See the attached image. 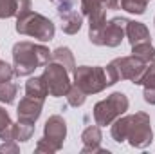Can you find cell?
Returning <instances> with one entry per match:
<instances>
[{
	"label": "cell",
	"mask_w": 155,
	"mask_h": 154,
	"mask_svg": "<svg viewBox=\"0 0 155 154\" xmlns=\"http://www.w3.org/2000/svg\"><path fill=\"white\" fill-rule=\"evenodd\" d=\"M31 11V0H16V18Z\"/></svg>",
	"instance_id": "cb8c5ba5"
},
{
	"label": "cell",
	"mask_w": 155,
	"mask_h": 154,
	"mask_svg": "<svg viewBox=\"0 0 155 154\" xmlns=\"http://www.w3.org/2000/svg\"><path fill=\"white\" fill-rule=\"evenodd\" d=\"M126 37H128V40H130L132 45H135V44L150 42V31L146 29L144 24L135 22V20H134V22L128 20V26H126Z\"/></svg>",
	"instance_id": "5bb4252c"
},
{
	"label": "cell",
	"mask_w": 155,
	"mask_h": 154,
	"mask_svg": "<svg viewBox=\"0 0 155 154\" xmlns=\"http://www.w3.org/2000/svg\"><path fill=\"white\" fill-rule=\"evenodd\" d=\"M16 93H18V85L16 83H13L11 80L9 82H0V102L13 103L15 98H16Z\"/></svg>",
	"instance_id": "ac0fdd59"
},
{
	"label": "cell",
	"mask_w": 155,
	"mask_h": 154,
	"mask_svg": "<svg viewBox=\"0 0 155 154\" xmlns=\"http://www.w3.org/2000/svg\"><path fill=\"white\" fill-rule=\"evenodd\" d=\"M67 100H69V105H72V107H79V105L85 103L87 94H85L79 87L71 85V89H69V93H67Z\"/></svg>",
	"instance_id": "44dd1931"
},
{
	"label": "cell",
	"mask_w": 155,
	"mask_h": 154,
	"mask_svg": "<svg viewBox=\"0 0 155 154\" xmlns=\"http://www.w3.org/2000/svg\"><path fill=\"white\" fill-rule=\"evenodd\" d=\"M51 60H52V62L61 64L63 67H67V71H69V73H74V69H76L74 56H72V53H71V49H69V47H58V49H54V51H52V54H51Z\"/></svg>",
	"instance_id": "2e32d148"
},
{
	"label": "cell",
	"mask_w": 155,
	"mask_h": 154,
	"mask_svg": "<svg viewBox=\"0 0 155 154\" xmlns=\"http://www.w3.org/2000/svg\"><path fill=\"white\" fill-rule=\"evenodd\" d=\"M146 62L139 60L137 56H123V58H116L107 65V76H108V83L114 85L119 80H130L135 85H141L143 75L146 71Z\"/></svg>",
	"instance_id": "3957f363"
},
{
	"label": "cell",
	"mask_w": 155,
	"mask_h": 154,
	"mask_svg": "<svg viewBox=\"0 0 155 154\" xmlns=\"http://www.w3.org/2000/svg\"><path fill=\"white\" fill-rule=\"evenodd\" d=\"M153 24H155V20H153Z\"/></svg>",
	"instance_id": "f1b7e54d"
},
{
	"label": "cell",
	"mask_w": 155,
	"mask_h": 154,
	"mask_svg": "<svg viewBox=\"0 0 155 154\" xmlns=\"http://www.w3.org/2000/svg\"><path fill=\"white\" fill-rule=\"evenodd\" d=\"M141 85H144V100L155 105V60L146 65V71L143 75Z\"/></svg>",
	"instance_id": "4fadbf2b"
},
{
	"label": "cell",
	"mask_w": 155,
	"mask_h": 154,
	"mask_svg": "<svg viewBox=\"0 0 155 154\" xmlns=\"http://www.w3.org/2000/svg\"><path fill=\"white\" fill-rule=\"evenodd\" d=\"M69 71L67 67H63L61 64L58 62H52L45 65V71H43V82L49 89V94L51 96H67L69 89H71V78H69Z\"/></svg>",
	"instance_id": "ba28073f"
},
{
	"label": "cell",
	"mask_w": 155,
	"mask_h": 154,
	"mask_svg": "<svg viewBox=\"0 0 155 154\" xmlns=\"http://www.w3.org/2000/svg\"><path fill=\"white\" fill-rule=\"evenodd\" d=\"M83 140V152H105L99 143H101V131L99 125H90L83 131L81 134Z\"/></svg>",
	"instance_id": "7c38bea8"
},
{
	"label": "cell",
	"mask_w": 155,
	"mask_h": 154,
	"mask_svg": "<svg viewBox=\"0 0 155 154\" xmlns=\"http://www.w3.org/2000/svg\"><path fill=\"white\" fill-rule=\"evenodd\" d=\"M74 85L79 87L85 94H94L108 87V76L107 69L103 67H90V65H81L74 69Z\"/></svg>",
	"instance_id": "8992f818"
},
{
	"label": "cell",
	"mask_w": 155,
	"mask_h": 154,
	"mask_svg": "<svg viewBox=\"0 0 155 154\" xmlns=\"http://www.w3.org/2000/svg\"><path fill=\"white\" fill-rule=\"evenodd\" d=\"M126 26H128V20L121 18V16H116L110 22H107L105 27H103V33H101L99 45L117 47L121 44V40L126 37Z\"/></svg>",
	"instance_id": "9c48e42d"
},
{
	"label": "cell",
	"mask_w": 155,
	"mask_h": 154,
	"mask_svg": "<svg viewBox=\"0 0 155 154\" xmlns=\"http://www.w3.org/2000/svg\"><path fill=\"white\" fill-rule=\"evenodd\" d=\"M13 76H15V69L9 64L0 60V82H9Z\"/></svg>",
	"instance_id": "603a6c76"
},
{
	"label": "cell",
	"mask_w": 155,
	"mask_h": 154,
	"mask_svg": "<svg viewBox=\"0 0 155 154\" xmlns=\"http://www.w3.org/2000/svg\"><path fill=\"white\" fill-rule=\"evenodd\" d=\"M99 9H107V0H81V13L85 16H90Z\"/></svg>",
	"instance_id": "ffe728a7"
},
{
	"label": "cell",
	"mask_w": 155,
	"mask_h": 154,
	"mask_svg": "<svg viewBox=\"0 0 155 154\" xmlns=\"http://www.w3.org/2000/svg\"><path fill=\"white\" fill-rule=\"evenodd\" d=\"M128 111V98L123 93H114L110 94L107 100H101L96 103L94 107V120L96 125L103 127V125H110L112 121H116L121 114H124Z\"/></svg>",
	"instance_id": "5b68a950"
},
{
	"label": "cell",
	"mask_w": 155,
	"mask_h": 154,
	"mask_svg": "<svg viewBox=\"0 0 155 154\" xmlns=\"http://www.w3.org/2000/svg\"><path fill=\"white\" fill-rule=\"evenodd\" d=\"M16 16V0H0V18Z\"/></svg>",
	"instance_id": "7402d4cb"
},
{
	"label": "cell",
	"mask_w": 155,
	"mask_h": 154,
	"mask_svg": "<svg viewBox=\"0 0 155 154\" xmlns=\"http://www.w3.org/2000/svg\"><path fill=\"white\" fill-rule=\"evenodd\" d=\"M58 15L61 18V29L67 35H74L81 29L83 16L74 9V0H63L58 4Z\"/></svg>",
	"instance_id": "30bf717a"
},
{
	"label": "cell",
	"mask_w": 155,
	"mask_h": 154,
	"mask_svg": "<svg viewBox=\"0 0 155 154\" xmlns=\"http://www.w3.org/2000/svg\"><path fill=\"white\" fill-rule=\"evenodd\" d=\"M132 54L137 56L139 60L150 64L152 60H155V47L150 42H143V44H135L132 45Z\"/></svg>",
	"instance_id": "e0dca14e"
},
{
	"label": "cell",
	"mask_w": 155,
	"mask_h": 154,
	"mask_svg": "<svg viewBox=\"0 0 155 154\" xmlns=\"http://www.w3.org/2000/svg\"><path fill=\"white\" fill-rule=\"evenodd\" d=\"M11 123H13V121H11L9 114H7V111L0 107V134H2V132H4L9 125H11Z\"/></svg>",
	"instance_id": "d4e9b609"
},
{
	"label": "cell",
	"mask_w": 155,
	"mask_h": 154,
	"mask_svg": "<svg viewBox=\"0 0 155 154\" xmlns=\"http://www.w3.org/2000/svg\"><path fill=\"white\" fill-rule=\"evenodd\" d=\"M16 31L20 35H27V37H35V38L41 40V42H47V40L54 38V24L45 18L43 15L40 13H33V11H27L25 15L18 16L16 20Z\"/></svg>",
	"instance_id": "277c9868"
},
{
	"label": "cell",
	"mask_w": 155,
	"mask_h": 154,
	"mask_svg": "<svg viewBox=\"0 0 155 154\" xmlns=\"http://www.w3.org/2000/svg\"><path fill=\"white\" fill-rule=\"evenodd\" d=\"M152 127L150 118L144 113H137L132 116H119L112 125V138L123 143L124 140H130L132 147L144 149L152 143Z\"/></svg>",
	"instance_id": "6da1fadb"
},
{
	"label": "cell",
	"mask_w": 155,
	"mask_h": 154,
	"mask_svg": "<svg viewBox=\"0 0 155 154\" xmlns=\"http://www.w3.org/2000/svg\"><path fill=\"white\" fill-rule=\"evenodd\" d=\"M51 2H54V4L58 5V4H60V2H63V0H51Z\"/></svg>",
	"instance_id": "83f0119b"
},
{
	"label": "cell",
	"mask_w": 155,
	"mask_h": 154,
	"mask_svg": "<svg viewBox=\"0 0 155 154\" xmlns=\"http://www.w3.org/2000/svg\"><path fill=\"white\" fill-rule=\"evenodd\" d=\"M51 51L45 45L33 42H18L13 47V62H15V75L16 76H29L38 67L45 65L51 60Z\"/></svg>",
	"instance_id": "7a4b0ae2"
},
{
	"label": "cell",
	"mask_w": 155,
	"mask_h": 154,
	"mask_svg": "<svg viewBox=\"0 0 155 154\" xmlns=\"http://www.w3.org/2000/svg\"><path fill=\"white\" fill-rule=\"evenodd\" d=\"M41 107H43V100L38 98H31V96H24L18 103V120L24 121V123H33L40 118L41 114Z\"/></svg>",
	"instance_id": "8fae6325"
},
{
	"label": "cell",
	"mask_w": 155,
	"mask_h": 154,
	"mask_svg": "<svg viewBox=\"0 0 155 154\" xmlns=\"http://www.w3.org/2000/svg\"><path fill=\"white\" fill-rule=\"evenodd\" d=\"M65 136H67L65 120L58 114L51 116L47 120V123H45V134L38 142L36 151L38 152H41V151H45V152H56V151H60L61 145H63Z\"/></svg>",
	"instance_id": "52a82bcc"
},
{
	"label": "cell",
	"mask_w": 155,
	"mask_h": 154,
	"mask_svg": "<svg viewBox=\"0 0 155 154\" xmlns=\"http://www.w3.org/2000/svg\"><path fill=\"white\" fill-rule=\"evenodd\" d=\"M148 2L150 0H121V9L134 13V15H143L146 11Z\"/></svg>",
	"instance_id": "d6986e66"
},
{
	"label": "cell",
	"mask_w": 155,
	"mask_h": 154,
	"mask_svg": "<svg viewBox=\"0 0 155 154\" xmlns=\"http://www.w3.org/2000/svg\"><path fill=\"white\" fill-rule=\"evenodd\" d=\"M107 7L108 9H119L121 7V0H107Z\"/></svg>",
	"instance_id": "4316f807"
},
{
	"label": "cell",
	"mask_w": 155,
	"mask_h": 154,
	"mask_svg": "<svg viewBox=\"0 0 155 154\" xmlns=\"http://www.w3.org/2000/svg\"><path fill=\"white\" fill-rule=\"evenodd\" d=\"M25 94L31 96V98H38V100H45V96L49 94V89L43 82L41 76H35L29 78L27 83H25Z\"/></svg>",
	"instance_id": "9a60e30c"
},
{
	"label": "cell",
	"mask_w": 155,
	"mask_h": 154,
	"mask_svg": "<svg viewBox=\"0 0 155 154\" xmlns=\"http://www.w3.org/2000/svg\"><path fill=\"white\" fill-rule=\"evenodd\" d=\"M0 152H18V147L15 145V142H9L0 147Z\"/></svg>",
	"instance_id": "484cf974"
}]
</instances>
